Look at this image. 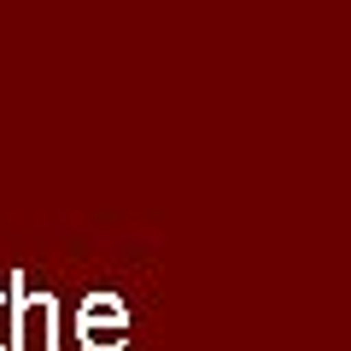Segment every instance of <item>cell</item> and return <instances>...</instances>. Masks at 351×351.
I'll return each mask as SVG.
<instances>
[{"mask_svg":"<svg viewBox=\"0 0 351 351\" xmlns=\"http://www.w3.org/2000/svg\"><path fill=\"white\" fill-rule=\"evenodd\" d=\"M59 311L53 293H24V269L6 276V351H24V339H36V351H59Z\"/></svg>","mask_w":351,"mask_h":351,"instance_id":"6da1fadb","label":"cell"},{"mask_svg":"<svg viewBox=\"0 0 351 351\" xmlns=\"http://www.w3.org/2000/svg\"><path fill=\"white\" fill-rule=\"evenodd\" d=\"M76 322H112V328H129V304L117 293H88L76 304Z\"/></svg>","mask_w":351,"mask_h":351,"instance_id":"7a4b0ae2","label":"cell"},{"mask_svg":"<svg viewBox=\"0 0 351 351\" xmlns=\"http://www.w3.org/2000/svg\"><path fill=\"white\" fill-rule=\"evenodd\" d=\"M76 339H82V351H123V346H129V328H112V322H76Z\"/></svg>","mask_w":351,"mask_h":351,"instance_id":"3957f363","label":"cell"},{"mask_svg":"<svg viewBox=\"0 0 351 351\" xmlns=\"http://www.w3.org/2000/svg\"><path fill=\"white\" fill-rule=\"evenodd\" d=\"M0 351H6V281H0Z\"/></svg>","mask_w":351,"mask_h":351,"instance_id":"277c9868","label":"cell"}]
</instances>
